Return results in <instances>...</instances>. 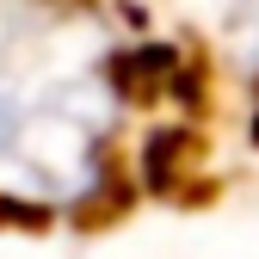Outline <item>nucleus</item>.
I'll list each match as a JSON object with an SVG mask.
<instances>
[{"mask_svg":"<svg viewBox=\"0 0 259 259\" xmlns=\"http://www.w3.org/2000/svg\"><path fill=\"white\" fill-rule=\"evenodd\" d=\"M241 31H247V44H253V62H259V0H247V19H241Z\"/></svg>","mask_w":259,"mask_h":259,"instance_id":"f257e3e1","label":"nucleus"}]
</instances>
